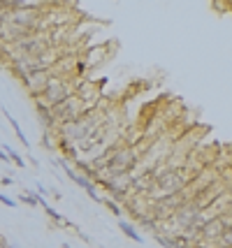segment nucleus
I'll return each mask as SVG.
<instances>
[{"mask_svg":"<svg viewBox=\"0 0 232 248\" xmlns=\"http://www.w3.org/2000/svg\"><path fill=\"white\" fill-rule=\"evenodd\" d=\"M225 230H228V225L223 223L221 216L209 218V220L202 225V239H204V241H211V244H218L221 237L225 234Z\"/></svg>","mask_w":232,"mask_h":248,"instance_id":"nucleus-5","label":"nucleus"},{"mask_svg":"<svg viewBox=\"0 0 232 248\" xmlns=\"http://www.w3.org/2000/svg\"><path fill=\"white\" fill-rule=\"evenodd\" d=\"M119 230H121L123 234L130 239V241H135V244H142V241H144L142 234L137 232V227H135L133 223H128V220H123V218H119Z\"/></svg>","mask_w":232,"mask_h":248,"instance_id":"nucleus-7","label":"nucleus"},{"mask_svg":"<svg viewBox=\"0 0 232 248\" xmlns=\"http://www.w3.org/2000/svg\"><path fill=\"white\" fill-rule=\"evenodd\" d=\"M51 79V70H40V72H33V75H28L26 79H23L21 84L23 88L28 91V95L33 97H40L42 93H45V88H46V81Z\"/></svg>","mask_w":232,"mask_h":248,"instance_id":"nucleus-4","label":"nucleus"},{"mask_svg":"<svg viewBox=\"0 0 232 248\" xmlns=\"http://www.w3.org/2000/svg\"><path fill=\"white\" fill-rule=\"evenodd\" d=\"M70 95H75V79L54 75V72H51V79L46 81L45 93H42L40 97H35V105L51 109L54 105L63 102V100H65V97H70Z\"/></svg>","mask_w":232,"mask_h":248,"instance_id":"nucleus-1","label":"nucleus"},{"mask_svg":"<svg viewBox=\"0 0 232 248\" xmlns=\"http://www.w3.org/2000/svg\"><path fill=\"white\" fill-rule=\"evenodd\" d=\"M0 184L2 186H14V179H12V176H2V179H0Z\"/></svg>","mask_w":232,"mask_h":248,"instance_id":"nucleus-13","label":"nucleus"},{"mask_svg":"<svg viewBox=\"0 0 232 248\" xmlns=\"http://www.w3.org/2000/svg\"><path fill=\"white\" fill-rule=\"evenodd\" d=\"M86 111H91V109L86 107V102L75 93V95L65 97L63 102L54 105V107H51V116H54V121H56V128H61V125H67V123H72V121L81 119Z\"/></svg>","mask_w":232,"mask_h":248,"instance_id":"nucleus-2","label":"nucleus"},{"mask_svg":"<svg viewBox=\"0 0 232 248\" xmlns=\"http://www.w3.org/2000/svg\"><path fill=\"white\" fill-rule=\"evenodd\" d=\"M2 114H5V119L10 121V125H12V130H14V135H16V140L21 141L23 146H26V149H28V140H26V135H23V130H21V125H19V121L14 119V116H12L10 111H7V109L2 107Z\"/></svg>","mask_w":232,"mask_h":248,"instance_id":"nucleus-8","label":"nucleus"},{"mask_svg":"<svg viewBox=\"0 0 232 248\" xmlns=\"http://www.w3.org/2000/svg\"><path fill=\"white\" fill-rule=\"evenodd\" d=\"M102 206H105V209H107V211H109L111 216L121 218V214H123V206L119 204V202H114V200H111V197H105V195H102Z\"/></svg>","mask_w":232,"mask_h":248,"instance_id":"nucleus-11","label":"nucleus"},{"mask_svg":"<svg viewBox=\"0 0 232 248\" xmlns=\"http://www.w3.org/2000/svg\"><path fill=\"white\" fill-rule=\"evenodd\" d=\"M63 248H72V246H70V244H63Z\"/></svg>","mask_w":232,"mask_h":248,"instance_id":"nucleus-18","label":"nucleus"},{"mask_svg":"<svg viewBox=\"0 0 232 248\" xmlns=\"http://www.w3.org/2000/svg\"><path fill=\"white\" fill-rule=\"evenodd\" d=\"M0 162H10V155L2 151V149H0Z\"/></svg>","mask_w":232,"mask_h":248,"instance_id":"nucleus-17","label":"nucleus"},{"mask_svg":"<svg viewBox=\"0 0 232 248\" xmlns=\"http://www.w3.org/2000/svg\"><path fill=\"white\" fill-rule=\"evenodd\" d=\"M0 248H12V244L5 237H2V234H0Z\"/></svg>","mask_w":232,"mask_h":248,"instance_id":"nucleus-14","label":"nucleus"},{"mask_svg":"<svg viewBox=\"0 0 232 248\" xmlns=\"http://www.w3.org/2000/svg\"><path fill=\"white\" fill-rule=\"evenodd\" d=\"M72 167H75V170H77V172L81 174V176L91 179L93 184H95V181L100 179V172H98V170H93V167H91V162H89V160H84V158H79L77 162H72Z\"/></svg>","mask_w":232,"mask_h":248,"instance_id":"nucleus-6","label":"nucleus"},{"mask_svg":"<svg viewBox=\"0 0 232 248\" xmlns=\"http://www.w3.org/2000/svg\"><path fill=\"white\" fill-rule=\"evenodd\" d=\"M216 248H232V246H216Z\"/></svg>","mask_w":232,"mask_h":248,"instance_id":"nucleus-19","label":"nucleus"},{"mask_svg":"<svg viewBox=\"0 0 232 248\" xmlns=\"http://www.w3.org/2000/svg\"><path fill=\"white\" fill-rule=\"evenodd\" d=\"M200 216H202V209H200V204L195 202V200H190V202H184V204L179 206L177 214L172 216V220L177 223L179 230H186V227L193 225Z\"/></svg>","mask_w":232,"mask_h":248,"instance_id":"nucleus-3","label":"nucleus"},{"mask_svg":"<svg viewBox=\"0 0 232 248\" xmlns=\"http://www.w3.org/2000/svg\"><path fill=\"white\" fill-rule=\"evenodd\" d=\"M35 190H37V193L42 195V197H45V195H46V188H45V186H42V184H37V186H35Z\"/></svg>","mask_w":232,"mask_h":248,"instance_id":"nucleus-15","label":"nucleus"},{"mask_svg":"<svg viewBox=\"0 0 232 248\" xmlns=\"http://www.w3.org/2000/svg\"><path fill=\"white\" fill-rule=\"evenodd\" d=\"M0 204H5L7 209H14L19 202H16V200H12V197H7V195H0Z\"/></svg>","mask_w":232,"mask_h":248,"instance_id":"nucleus-12","label":"nucleus"},{"mask_svg":"<svg viewBox=\"0 0 232 248\" xmlns=\"http://www.w3.org/2000/svg\"><path fill=\"white\" fill-rule=\"evenodd\" d=\"M0 149H2V151L10 155V162L14 165V167H19V170H23V167H26V160H23V158H21V155H19L16 151H14V149H12L10 144H2Z\"/></svg>","mask_w":232,"mask_h":248,"instance_id":"nucleus-10","label":"nucleus"},{"mask_svg":"<svg viewBox=\"0 0 232 248\" xmlns=\"http://www.w3.org/2000/svg\"><path fill=\"white\" fill-rule=\"evenodd\" d=\"M51 197H54V200H63V195H61V190H56V188H51Z\"/></svg>","mask_w":232,"mask_h":248,"instance_id":"nucleus-16","label":"nucleus"},{"mask_svg":"<svg viewBox=\"0 0 232 248\" xmlns=\"http://www.w3.org/2000/svg\"><path fill=\"white\" fill-rule=\"evenodd\" d=\"M19 202L21 204H28V206H40L42 204V195L37 193V190H23L19 195Z\"/></svg>","mask_w":232,"mask_h":248,"instance_id":"nucleus-9","label":"nucleus"}]
</instances>
